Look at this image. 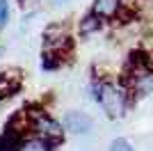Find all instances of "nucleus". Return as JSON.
<instances>
[{"instance_id":"f257e3e1","label":"nucleus","mask_w":153,"mask_h":151,"mask_svg":"<svg viewBox=\"0 0 153 151\" xmlns=\"http://www.w3.org/2000/svg\"><path fill=\"white\" fill-rule=\"evenodd\" d=\"M91 99L105 110L110 119H121L123 114L128 112L130 105V94L123 87V82H114L105 78V76H94L91 78Z\"/></svg>"},{"instance_id":"f03ea898","label":"nucleus","mask_w":153,"mask_h":151,"mask_svg":"<svg viewBox=\"0 0 153 151\" xmlns=\"http://www.w3.org/2000/svg\"><path fill=\"white\" fill-rule=\"evenodd\" d=\"M25 121H27V131L34 133V138L44 151H55L59 144L64 142V128H62V121L55 119L53 114H48L44 108H27L25 112Z\"/></svg>"},{"instance_id":"7ed1b4c3","label":"nucleus","mask_w":153,"mask_h":151,"mask_svg":"<svg viewBox=\"0 0 153 151\" xmlns=\"http://www.w3.org/2000/svg\"><path fill=\"white\" fill-rule=\"evenodd\" d=\"M62 128L64 133H73V135H85L94 128V119L82 110H69L62 117Z\"/></svg>"},{"instance_id":"20e7f679","label":"nucleus","mask_w":153,"mask_h":151,"mask_svg":"<svg viewBox=\"0 0 153 151\" xmlns=\"http://www.w3.org/2000/svg\"><path fill=\"white\" fill-rule=\"evenodd\" d=\"M91 12L101 16L103 21H114L123 12V0H94L91 2Z\"/></svg>"},{"instance_id":"39448f33","label":"nucleus","mask_w":153,"mask_h":151,"mask_svg":"<svg viewBox=\"0 0 153 151\" xmlns=\"http://www.w3.org/2000/svg\"><path fill=\"white\" fill-rule=\"evenodd\" d=\"M16 89H21V71L7 69L5 73H0V101L16 94Z\"/></svg>"},{"instance_id":"423d86ee","label":"nucleus","mask_w":153,"mask_h":151,"mask_svg":"<svg viewBox=\"0 0 153 151\" xmlns=\"http://www.w3.org/2000/svg\"><path fill=\"white\" fill-rule=\"evenodd\" d=\"M103 23H105V21H103L101 16H96L89 9L82 19L78 21V34H80V37H91V34H96V32L103 28Z\"/></svg>"},{"instance_id":"0eeeda50","label":"nucleus","mask_w":153,"mask_h":151,"mask_svg":"<svg viewBox=\"0 0 153 151\" xmlns=\"http://www.w3.org/2000/svg\"><path fill=\"white\" fill-rule=\"evenodd\" d=\"M12 19V5L9 0H0V30H5Z\"/></svg>"},{"instance_id":"6e6552de","label":"nucleus","mask_w":153,"mask_h":151,"mask_svg":"<svg viewBox=\"0 0 153 151\" xmlns=\"http://www.w3.org/2000/svg\"><path fill=\"white\" fill-rule=\"evenodd\" d=\"M108 151H135V147L128 142L126 138H114L110 142V149Z\"/></svg>"},{"instance_id":"1a4fd4ad","label":"nucleus","mask_w":153,"mask_h":151,"mask_svg":"<svg viewBox=\"0 0 153 151\" xmlns=\"http://www.w3.org/2000/svg\"><path fill=\"white\" fill-rule=\"evenodd\" d=\"M0 55H2V46H0Z\"/></svg>"},{"instance_id":"9d476101","label":"nucleus","mask_w":153,"mask_h":151,"mask_svg":"<svg viewBox=\"0 0 153 151\" xmlns=\"http://www.w3.org/2000/svg\"><path fill=\"white\" fill-rule=\"evenodd\" d=\"M59 2H64V0H59Z\"/></svg>"}]
</instances>
